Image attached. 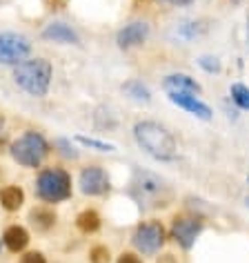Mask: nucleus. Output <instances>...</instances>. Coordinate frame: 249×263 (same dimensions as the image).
I'll return each mask as SVG.
<instances>
[{
  "instance_id": "21",
  "label": "nucleus",
  "mask_w": 249,
  "mask_h": 263,
  "mask_svg": "<svg viewBox=\"0 0 249 263\" xmlns=\"http://www.w3.org/2000/svg\"><path fill=\"white\" fill-rule=\"evenodd\" d=\"M76 141L80 143V145H87L91 149H98V152H114V149H116V145H111V143L96 141V139H89V136H76Z\"/></svg>"
},
{
  "instance_id": "3",
  "label": "nucleus",
  "mask_w": 249,
  "mask_h": 263,
  "mask_svg": "<svg viewBox=\"0 0 249 263\" xmlns=\"http://www.w3.org/2000/svg\"><path fill=\"white\" fill-rule=\"evenodd\" d=\"M51 76H54V67L47 58H29L14 67V83L36 98L47 96L51 87Z\"/></svg>"
},
{
  "instance_id": "1",
  "label": "nucleus",
  "mask_w": 249,
  "mask_h": 263,
  "mask_svg": "<svg viewBox=\"0 0 249 263\" xmlns=\"http://www.w3.org/2000/svg\"><path fill=\"white\" fill-rule=\"evenodd\" d=\"M129 194L132 199L145 210H158L167 208L172 203V185L162 179V176L147 172V170L136 167L132 183H129Z\"/></svg>"
},
{
  "instance_id": "4",
  "label": "nucleus",
  "mask_w": 249,
  "mask_h": 263,
  "mask_svg": "<svg viewBox=\"0 0 249 263\" xmlns=\"http://www.w3.org/2000/svg\"><path fill=\"white\" fill-rule=\"evenodd\" d=\"M36 196L43 203L56 205L71 199L74 194V185H71V174L65 167H43L36 176Z\"/></svg>"
},
{
  "instance_id": "18",
  "label": "nucleus",
  "mask_w": 249,
  "mask_h": 263,
  "mask_svg": "<svg viewBox=\"0 0 249 263\" xmlns=\"http://www.w3.org/2000/svg\"><path fill=\"white\" fill-rule=\"evenodd\" d=\"M122 91L129 98L138 101V103H149V101H152V94H149V89L140 81H127V83L122 85Z\"/></svg>"
},
{
  "instance_id": "13",
  "label": "nucleus",
  "mask_w": 249,
  "mask_h": 263,
  "mask_svg": "<svg viewBox=\"0 0 249 263\" xmlns=\"http://www.w3.org/2000/svg\"><path fill=\"white\" fill-rule=\"evenodd\" d=\"M43 38L54 41V43H67V45H78V43H80L78 34L69 27V25H65V23H51V25H47L45 31H43Z\"/></svg>"
},
{
  "instance_id": "27",
  "label": "nucleus",
  "mask_w": 249,
  "mask_h": 263,
  "mask_svg": "<svg viewBox=\"0 0 249 263\" xmlns=\"http://www.w3.org/2000/svg\"><path fill=\"white\" fill-rule=\"evenodd\" d=\"M5 139V118L0 116V141Z\"/></svg>"
},
{
  "instance_id": "23",
  "label": "nucleus",
  "mask_w": 249,
  "mask_h": 263,
  "mask_svg": "<svg viewBox=\"0 0 249 263\" xmlns=\"http://www.w3.org/2000/svg\"><path fill=\"white\" fill-rule=\"evenodd\" d=\"M198 65L205 71H209V74H216V71H220V63L216 61V58H212V56H202L200 61H198Z\"/></svg>"
},
{
  "instance_id": "31",
  "label": "nucleus",
  "mask_w": 249,
  "mask_h": 263,
  "mask_svg": "<svg viewBox=\"0 0 249 263\" xmlns=\"http://www.w3.org/2000/svg\"><path fill=\"white\" fill-rule=\"evenodd\" d=\"M0 174H3V172H0Z\"/></svg>"
},
{
  "instance_id": "22",
  "label": "nucleus",
  "mask_w": 249,
  "mask_h": 263,
  "mask_svg": "<svg viewBox=\"0 0 249 263\" xmlns=\"http://www.w3.org/2000/svg\"><path fill=\"white\" fill-rule=\"evenodd\" d=\"M89 261H91V263H109V261H111L109 248H107V246H96V248H91Z\"/></svg>"
},
{
  "instance_id": "26",
  "label": "nucleus",
  "mask_w": 249,
  "mask_h": 263,
  "mask_svg": "<svg viewBox=\"0 0 249 263\" xmlns=\"http://www.w3.org/2000/svg\"><path fill=\"white\" fill-rule=\"evenodd\" d=\"M194 0H172V5H176V7H187V5H192Z\"/></svg>"
},
{
  "instance_id": "14",
  "label": "nucleus",
  "mask_w": 249,
  "mask_h": 263,
  "mask_svg": "<svg viewBox=\"0 0 249 263\" xmlns=\"http://www.w3.org/2000/svg\"><path fill=\"white\" fill-rule=\"evenodd\" d=\"M162 87L167 91H187V94H200L202 91L200 83H196L194 78L187 74H169L165 81H162Z\"/></svg>"
},
{
  "instance_id": "12",
  "label": "nucleus",
  "mask_w": 249,
  "mask_h": 263,
  "mask_svg": "<svg viewBox=\"0 0 249 263\" xmlns=\"http://www.w3.org/2000/svg\"><path fill=\"white\" fill-rule=\"evenodd\" d=\"M3 243H5V248H7L9 252L18 254V252H23V250L29 246V232L23 226H9L7 230H5V234H3Z\"/></svg>"
},
{
  "instance_id": "2",
  "label": "nucleus",
  "mask_w": 249,
  "mask_h": 263,
  "mask_svg": "<svg viewBox=\"0 0 249 263\" xmlns=\"http://www.w3.org/2000/svg\"><path fill=\"white\" fill-rule=\"evenodd\" d=\"M136 143L145 149L156 161H174L178 156V145H176L174 134L165 125L156 121H140L134 125Z\"/></svg>"
},
{
  "instance_id": "29",
  "label": "nucleus",
  "mask_w": 249,
  "mask_h": 263,
  "mask_svg": "<svg viewBox=\"0 0 249 263\" xmlns=\"http://www.w3.org/2000/svg\"><path fill=\"white\" fill-rule=\"evenodd\" d=\"M0 3H7V0H0Z\"/></svg>"
},
{
  "instance_id": "6",
  "label": "nucleus",
  "mask_w": 249,
  "mask_h": 263,
  "mask_svg": "<svg viewBox=\"0 0 249 263\" xmlns=\"http://www.w3.org/2000/svg\"><path fill=\"white\" fill-rule=\"evenodd\" d=\"M165 241H167V230H165V226H162L160 221L140 223V226L134 230V234H132L134 248L138 250L140 254H145V256L156 254L162 246H165Z\"/></svg>"
},
{
  "instance_id": "9",
  "label": "nucleus",
  "mask_w": 249,
  "mask_h": 263,
  "mask_svg": "<svg viewBox=\"0 0 249 263\" xmlns=\"http://www.w3.org/2000/svg\"><path fill=\"white\" fill-rule=\"evenodd\" d=\"M78 187L85 196H105L111 190L109 174L100 165H87L78 176Z\"/></svg>"
},
{
  "instance_id": "19",
  "label": "nucleus",
  "mask_w": 249,
  "mask_h": 263,
  "mask_svg": "<svg viewBox=\"0 0 249 263\" xmlns=\"http://www.w3.org/2000/svg\"><path fill=\"white\" fill-rule=\"evenodd\" d=\"M229 94H232V101L238 105L240 109H249V87L242 83H234L229 87Z\"/></svg>"
},
{
  "instance_id": "17",
  "label": "nucleus",
  "mask_w": 249,
  "mask_h": 263,
  "mask_svg": "<svg viewBox=\"0 0 249 263\" xmlns=\"http://www.w3.org/2000/svg\"><path fill=\"white\" fill-rule=\"evenodd\" d=\"M76 228L85 234H94L100 230V214L96 210H82L76 219Z\"/></svg>"
},
{
  "instance_id": "10",
  "label": "nucleus",
  "mask_w": 249,
  "mask_h": 263,
  "mask_svg": "<svg viewBox=\"0 0 249 263\" xmlns=\"http://www.w3.org/2000/svg\"><path fill=\"white\" fill-rule=\"evenodd\" d=\"M167 98L174 105H178L180 109H187L189 114L202 118V121H209L212 118V107L205 105L200 98H196V94H187V91H167Z\"/></svg>"
},
{
  "instance_id": "5",
  "label": "nucleus",
  "mask_w": 249,
  "mask_h": 263,
  "mask_svg": "<svg viewBox=\"0 0 249 263\" xmlns=\"http://www.w3.org/2000/svg\"><path fill=\"white\" fill-rule=\"evenodd\" d=\"M51 147L47 139L40 134V132H25L23 136H18V139L9 145V154L11 159H14L18 165L23 167H29V170H36L43 165V161L49 156Z\"/></svg>"
},
{
  "instance_id": "16",
  "label": "nucleus",
  "mask_w": 249,
  "mask_h": 263,
  "mask_svg": "<svg viewBox=\"0 0 249 263\" xmlns=\"http://www.w3.org/2000/svg\"><path fill=\"white\" fill-rule=\"evenodd\" d=\"M25 203V192L20 185H5L0 190V205L7 212H18Z\"/></svg>"
},
{
  "instance_id": "28",
  "label": "nucleus",
  "mask_w": 249,
  "mask_h": 263,
  "mask_svg": "<svg viewBox=\"0 0 249 263\" xmlns=\"http://www.w3.org/2000/svg\"><path fill=\"white\" fill-rule=\"evenodd\" d=\"M247 34H249V25H247Z\"/></svg>"
},
{
  "instance_id": "15",
  "label": "nucleus",
  "mask_w": 249,
  "mask_h": 263,
  "mask_svg": "<svg viewBox=\"0 0 249 263\" xmlns=\"http://www.w3.org/2000/svg\"><path fill=\"white\" fill-rule=\"evenodd\" d=\"M56 221H58L56 212L47 205H38L29 212V223L38 230V232H49V230L56 226Z\"/></svg>"
},
{
  "instance_id": "8",
  "label": "nucleus",
  "mask_w": 249,
  "mask_h": 263,
  "mask_svg": "<svg viewBox=\"0 0 249 263\" xmlns=\"http://www.w3.org/2000/svg\"><path fill=\"white\" fill-rule=\"evenodd\" d=\"M202 232V219L200 216H189V214H178L172 221V239L178 243L182 250H192L196 239Z\"/></svg>"
},
{
  "instance_id": "11",
  "label": "nucleus",
  "mask_w": 249,
  "mask_h": 263,
  "mask_svg": "<svg viewBox=\"0 0 249 263\" xmlns=\"http://www.w3.org/2000/svg\"><path fill=\"white\" fill-rule=\"evenodd\" d=\"M147 36H149V25L136 21V23L125 25V27L118 31L116 43H118L120 49H132V47H136V45H140Z\"/></svg>"
},
{
  "instance_id": "30",
  "label": "nucleus",
  "mask_w": 249,
  "mask_h": 263,
  "mask_svg": "<svg viewBox=\"0 0 249 263\" xmlns=\"http://www.w3.org/2000/svg\"><path fill=\"white\" fill-rule=\"evenodd\" d=\"M234 3H240V0H234Z\"/></svg>"
},
{
  "instance_id": "24",
  "label": "nucleus",
  "mask_w": 249,
  "mask_h": 263,
  "mask_svg": "<svg viewBox=\"0 0 249 263\" xmlns=\"http://www.w3.org/2000/svg\"><path fill=\"white\" fill-rule=\"evenodd\" d=\"M20 263H47V259H45V254L43 252H25L20 256Z\"/></svg>"
},
{
  "instance_id": "25",
  "label": "nucleus",
  "mask_w": 249,
  "mask_h": 263,
  "mask_svg": "<svg viewBox=\"0 0 249 263\" xmlns=\"http://www.w3.org/2000/svg\"><path fill=\"white\" fill-rule=\"evenodd\" d=\"M116 263H142V259L138 254H134V252H122L120 256H118Z\"/></svg>"
},
{
  "instance_id": "7",
  "label": "nucleus",
  "mask_w": 249,
  "mask_h": 263,
  "mask_svg": "<svg viewBox=\"0 0 249 263\" xmlns=\"http://www.w3.org/2000/svg\"><path fill=\"white\" fill-rule=\"evenodd\" d=\"M31 54V43L27 36L16 31L0 34V63L3 65H20Z\"/></svg>"
},
{
  "instance_id": "20",
  "label": "nucleus",
  "mask_w": 249,
  "mask_h": 263,
  "mask_svg": "<svg viewBox=\"0 0 249 263\" xmlns=\"http://www.w3.org/2000/svg\"><path fill=\"white\" fill-rule=\"evenodd\" d=\"M54 147L58 149V154H63L65 159H78V156H80V152H78V149L71 145V141L69 139H56L54 141Z\"/></svg>"
}]
</instances>
